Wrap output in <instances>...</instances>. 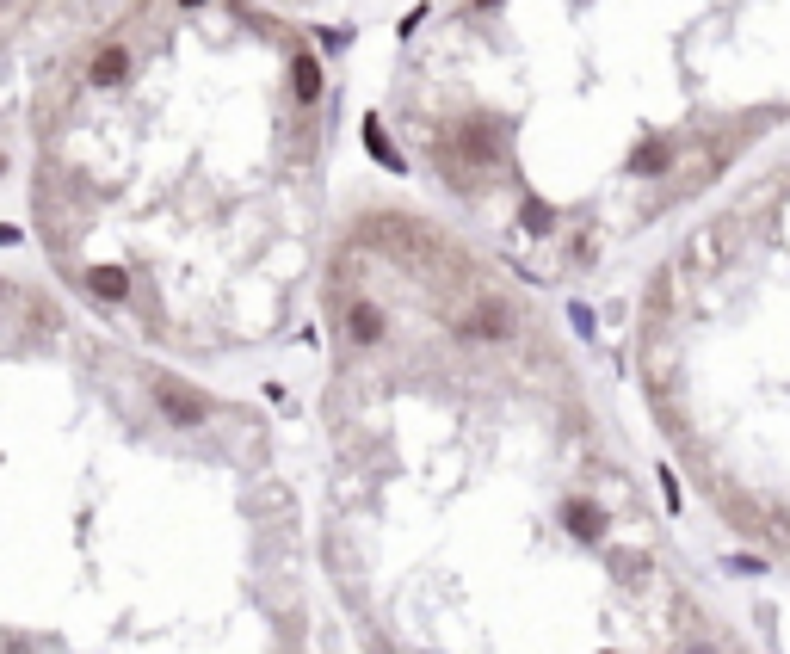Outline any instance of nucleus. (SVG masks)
I'll return each instance as SVG.
<instances>
[{
  "instance_id": "nucleus-2",
  "label": "nucleus",
  "mask_w": 790,
  "mask_h": 654,
  "mask_svg": "<svg viewBox=\"0 0 790 654\" xmlns=\"http://www.w3.org/2000/svg\"><path fill=\"white\" fill-rule=\"evenodd\" d=\"M155 408H161L173 426H204V420H210V402H204V395H192L186 383H173V377L155 383Z\"/></svg>"
},
{
  "instance_id": "nucleus-3",
  "label": "nucleus",
  "mask_w": 790,
  "mask_h": 654,
  "mask_svg": "<svg viewBox=\"0 0 790 654\" xmlns=\"http://www.w3.org/2000/svg\"><path fill=\"white\" fill-rule=\"evenodd\" d=\"M124 75H130V50L124 44H99V56L87 62V81L93 87H118Z\"/></svg>"
},
{
  "instance_id": "nucleus-5",
  "label": "nucleus",
  "mask_w": 790,
  "mask_h": 654,
  "mask_svg": "<svg viewBox=\"0 0 790 654\" xmlns=\"http://www.w3.org/2000/svg\"><path fill=\"white\" fill-rule=\"evenodd\" d=\"M87 290H93V297H105V303H118V297H124V290H130V278H124V272H112V266H105V272H87Z\"/></svg>"
},
{
  "instance_id": "nucleus-6",
  "label": "nucleus",
  "mask_w": 790,
  "mask_h": 654,
  "mask_svg": "<svg viewBox=\"0 0 790 654\" xmlns=\"http://www.w3.org/2000/svg\"><path fill=\"white\" fill-rule=\"evenodd\" d=\"M297 93H303V105H315V93H321V68L303 50H297Z\"/></svg>"
},
{
  "instance_id": "nucleus-7",
  "label": "nucleus",
  "mask_w": 790,
  "mask_h": 654,
  "mask_svg": "<svg viewBox=\"0 0 790 654\" xmlns=\"http://www.w3.org/2000/svg\"><path fill=\"white\" fill-rule=\"evenodd\" d=\"M0 297H7V290H0Z\"/></svg>"
},
{
  "instance_id": "nucleus-1",
  "label": "nucleus",
  "mask_w": 790,
  "mask_h": 654,
  "mask_svg": "<svg viewBox=\"0 0 790 654\" xmlns=\"http://www.w3.org/2000/svg\"><path fill=\"white\" fill-rule=\"evenodd\" d=\"M642 389L710 513L790 568V149L753 161L655 266Z\"/></svg>"
},
{
  "instance_id": "nucleus-8",
  "label": "nucleus",
  "mask_w": 790,
  "mask_h": 654,
  "mask_svg": "<svg viewBox=\"0 0 790 654\" xmlns=\"http://www.w3.org/2000/svg\"><path fill=\"white\" fill-rule=\"evenodd\" d=\"M0 167H7V161H0Z\"/></svg>"
},
{
  "instance_id": "nucleus-4",
  "label": "nucleus",
  "mask_w": 790,
  "mask_h": 654,
  "mask_svg": "<svg viewBox=\"0 0 790 654\" xmlns=\"http://www.w3.org/2000/svg\"><path fill=\"white\" fill-rule=\"evenodd\" d=\"M346 334H352L358 346H377V340L389 334V321H383L377 303H346Z\"/></svg>"
}]
</instances>
